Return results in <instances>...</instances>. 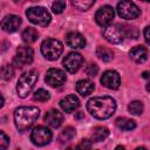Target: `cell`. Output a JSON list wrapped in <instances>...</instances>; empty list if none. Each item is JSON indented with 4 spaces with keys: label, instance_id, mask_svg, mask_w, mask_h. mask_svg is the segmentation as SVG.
<instances>
[{
    "label": "cell",
    "instance_id": "6da1fadb",
    "mask_svg": "<svg viewBox=\"0 0 150 150\" xmlns=\"http://www.w3.org/2000/svg\"><path fill=\"white\" fill-rule=\"evenodd\" d=\"M87 110L98 120H107L116 110V101L110 96H96L87 102Z\"/></svg>",
    "mask_w": 150,
    "mask_h": 150
},
{
    "label": "cell",
    "instance_id": "7a4b0ae2",
    "mask_svg": "<svg viewBox=\"0 0 150 150\" xmlns=\"http://www.w3.org/2000/svg\"><path fill=\"white\" fill-rule=\"evenodd\" d=\"M40 110L38 107H19L14 110V123L20 132L28 130L38 120Z\"/></svg>",
    "mask_w": 150,
    "mask_h": 150
},
{
    "label": "cell",
    "instance_id": "3957f363",
    "mask_svg": "<svg viewBox=\"0 0 150 150\" xmlns=\"http://www.w3.org/2000/svg\"><path fill=\"white\" fill-rule=\"evenodd\" d=\"M39 79V74L36 70H28L26 73H23L19 80H18V84H16V93L19 95V97H27L28 94L32 91L34 84L36 83Z\"/></svg>",
    "mask_w": 150,
    "mask_h": 150
},
{
    "label": "cell",
    "instance_id": "277c9868",
    "mask_svg": "<svg viewBox=\"0 0 150 150\" xmlns=\"http://www.w3.org/2000/svg\"><path fill=\"white\" fill-rule=\"evenodd\" d=\"M63 52L62 43L56 39H47L41 43V53L42 55L50 61L57 60Z\"/></svg>",
    "mask_w": 150,
    "mask_h": 150
},
{
    "label": "cell",
    "instance_id": "5b68a950",
    "mask_svg": "<svg viewBox=\"0 0 150 150\" xmlns=\"http://www.w3.org/2000/svg\"><path fill=\"white\" fill-rule=\"evenodd\" d=\"M26 15L28 18V20L38 26H42L46 27L47 25H49L52 16L50 13L45 8V7H30L26 11Z\"/></svg>",
    "mask_w": 150,
    "mask_h": 150
},
{
    "label": "cell",
    "instance_id": "8992f818",
    "mask_svg": "<svg viewBox=\"0 0 150 150\" xmlns=\"http://www.w3.org/2000/svg\"><path fill=\"white\" fill-rule=\"evenodd\" d=\"M117 14L122 18V19H127V20H131V19H136L139 16L141 11L139 8L130 0H122L117 4Z\"/></svg>",
    "mask_w": 150,
    "mask_h": 150
},
{
    "label": "cell",
    "instance_id": "52a82bcc",
    "mask_svg": "<svg viewBox=\"0 0 150 150\" xmlns=\"http://www.w3.org/2000/svg\"><path fill=\"white\" fill-rule=\"evenodd\" d=\"M52 131L43 127V125H38L32 130L30 134V141L33 144L38 145V146H43L46 144H48L52 141Z\"/></svg>",
    "mask_w": 150,
    "mask_h": 150
},
{
    "label": "cell",
    "instance_id": "ba28073f",
    "mask_svg": "<svg viewBox=\"0 0 150 150\" xmlns=\"http://www.w3.org/2000/svg\"><path fill=\"white\" fill-rule=\"evenodd\" d=\"M103 36L108 42L116 45V43H121L125 35H124L123 27L121 25H111L104 28Z\"/></svg>",
    "mask_w": 150,
    "mask_h": 150
},
{
    "label": "cell",
    "instance_id": "9c48e42d",
    "mask_svg": "<svg viewBox=\"0 0 150 150\" xmlns=\"http://www.w3.org/2000/svg\"><path fill=\"white\" fill-rule=\"evenodd\" d=\"M33 49L27 46H21L16 49L15 56H14V63L18 67H23L27 64H30L33 62Z\"/></svg>",
    "mask_w": 150,
    "mask_h": 150
},
{
    "label": "cell",
    "instance_id": "30bf717a",
    "mask_svg": "<svg viewBox=\"0 0 150 150\" xmlns=\"http://www.w3.org/2000/svg\"><path fill=\"white\" fill-rule=\"evenodd\" d=\"M45 81L50 87H60L66 82V73L57 68H50L46 74Z\"/></svg>",
    "mask_w": 150,
    "mask_h": 150
},
{
    "label": "cell",
    "instance_id": "8fae6325",
    "mask_svg": "<svg viewBox=\"0 0 150 150\" xmlns=\"http://www.w3.org/2000/svg\"><path fill=\"white\" fill-rule=\"evenodd\" d=\"M83 62V57L81 56V54L71 52L69 53L64 59H63V67L69 71V73H76L80 67L82 66Z\"/></svg>",
    "mask_w": 150,
    "mask_h": 150
},
{
    "label": "cell",
    "instance_id": "7c38bea8",
    "mask_svg": "<svg viewBox=\"0 0 150 150\" xmlns=\"http://www.w3.org/2000/svg\"><path fill=\"white\" fill-rule=\"evenodd\" d=\"M114 15H115V12H114L112 7L107 5V6L101 7V8L96 12V14H95V20H96V22H97L100 26L107 27V26H109V25L111 23V21H112V19H114Z\"/></svg>",
    "mask_w": 150,
    "mask_h": 150
},
{
    "label": "cell",
    "instance_id": "4fadbf2b",
    "mask_svg": "<svg viewBox=\"0 0 150 150\" xmlns=\"http://www.w3.org/2000/svg\"><path fill=\"white\" fill-rule=\"evenodd\" d=\"M101 83L108 89H118L121 84V77L116 70H107L101 77Z\"/></svg>",
    "mask_w": 150,
    "mask_h": 150
},
{
    "label": "cell",
    "instance_id": "5bb4252c",
    "mask_svg": "<svg viewBox=\"0 0 150 150\" xmlns=\"http://www.w3.org/2000/svg\"><path fill=\"white\" fill-rule=\"evenodd\" d=\"M20 25H21V18L18 15H14V14H9V15L5 16L1 21V28L8 33H13V32L18 30Z\"/></svg>",
    "mask_w": 150,
    "mask_h": 150
},
{
    "label": "cell",
    "instance_id": "9a60e30c",
    "mask_svg": "<svg viewBox=\"0 0 150 150\" xmlns=\"http://www.w3.org/2000/svg\"><path fill=\"white\" fill-rule=\"evenodd\" d=\"M66 43L70 48H83L86 46V39L77 32H70L66 35Z\"/></svg>",
    "mask_w": 150,
    "mask_h": 150
},
{
    "label": "cell",
    "instance_id": "2e32d148",
    "mask_svg": "<svg viewBox=\"0 0 150 150\" xmlns=\"http://www.w3.org/2000/svg\"><path fill=\"white\" fill-rule=\"evenodd\" d=\"M62 121H63V116L56 109H50L45 115V122L52 128H59L62 124Z\"/></svg>",
    "mask_w": 150,
    "mask_h": 150
},
{
    "label": "cell",
    "instance_id": "e0dca14e",
    "mask_svg": "<svg viewBox=\"0 0 150 150\" xmlns=\"http://www.w3.org/2000/svg\"><path fill=\"white\" fill-rule=\"evenodd\" d=\"M80 101L75 95H67L60 101V107L64 112H71L79 108Z\"/></svg>",
    "mask_w": 150,
    "mask_h": 150
},
{
    "label": "cell",
    "instance_id": "ac0fdd59",
    "mask_svg": "<svg viewBox=\"0 0 150 150\" xmlns=\"http://www.w3.org/2000/svg\"><path fill=\"white\" fill-rule=\"evenodd\" d=\"M129 56L136 63H143L148 59V50L143 46H136L129 52Z\"/></svg>",
    "mask_w": 150,
    "mask_h": 150
},
{
    "label": "cell",
    "instance_id": "d6986e66",
    "mask_svg": "<svg viewBox=\"0 0 150 150\" xmlns=\"http://www.w3.org/2000/svg\"><path fill=\"white\" fill-rule=\"evenodd\" d=\"M94 83L90 80H80L76 82V91L81 96H88L94 91Z\"/></svg>",
    "mask_w": 150,
    "mask_h": 150
},
{
    "label": "cell",
    "instance_id": "ffe728a7",
    "mask_svg": "<svg viewBox=\"0 0 150 150\" xmlns=\"http://www.w3.org/2000/svg\"><path fill=\"white\" fill-rule=\"evenodd\" d=\"M115 124L118 129L121 130H124V131H129V130H132L136 128V122L134 120H130V118H127V117H120L115 121Z\"/></svg>",
    "mask_w": 150,
    "mask_h": 150
},
{
    "label": "cell",
    "instance_id": "44dd1931",
    "mask_svg": "<svg viewBox=\"0 0 150 150\" xmlns=\"http://www.w3.org/2000/svg\"><path fill=\"white\" fill-rule=\"evenodd\" d=\"M109 136V130L105 127H96L93 130L91 142H101L104 141Z\"/></svg>",
    "mask_w": 150,
    "mask_h": 150
},
{
    "label": "cell",
    "instance_id": "7402d4cb",
    "mask_svg": "<svg viewBox=\"0 0 150 150\" xmlns=\"http://www.w3.org/2000/svg\"><path fill=\"white\" fill-rule=\"evenodd\" d=\"M38 36H39L38 30H36L35 28H33V27H27V28L22 32V34H21V38H22V40H23L26 43L35 42V41L38 40Z\"/></svg>",
    "mask_w": 150,
    "mask_h": 150
},
{
    "label": "cell",
    "instance_id": "603a6c76",
    "mask_svg": "<svg viewBox=\"0 0 150 150\" xmlns=\"http://www.w3.org/2000/svg\"><path fill=\"white\" fill-rule=\"evenodd\" d=\"M75 129L73 127H66L59 135V141L60 143H67V142H70L74 136H75Z\"/></svg>",
    "mask_w": 150,
    "mask_h": 150
},
{
    "label": "cell",
    "instance_id": "cb8c5ba5",
    "mask_svg": "<svg viewBox=\"0 0 150 150\" xmlns=\"http://www.w3.org/2000/svg\"><path fill=\"white\" fill-rule=\"evenodd\" d=\"M96 55L98 56V59H101L104 62H109L114 59V52L109 48H105V47H97Z\"/></svg>",
    "mask_w": 150,
    "mask_h": 150
},
{
    "label": "cell",
    "instance_id": "d4e9b609",
    "mask_svg": "<svg viewBox=\"0 0 150 150\" xmlns=\"http://www.w3.org/2000/svg\"><path fill=\"white\" fill-rule=\"evenodd\" d=\"M70 1H71V5L76 9H80V11L89 9L95 2V0H70Z\"/></svg>",
    "mask_w": 150,
    "mask_h": 150
},
{
    "label": "cell",
    "instance_id": "484cf974",
    "mask_svg": "<svg viewBox=\"0 0 150 150\" xmlns=\"http://www.w3.org/2000/svg\"><path fill=\"white\" fill-rule=\"evenodd\" d=\"M143 109H144V105L141 101H132L128 105V110L132 115H141L143 112Z\"/></svg>",
    "mask_w": 150,
    "mask_h": 150
},
{
    "label": "cell",
    "instance_id": "4316f807",
    "mask_svg": "<svg viewBox=\"0 0 150 150\" xmlns=\"http://www.w3.org/2000/svg\"><path fill=\"white\" fill-rule=\"evenodd\" d=\"M13 74H14V69L11 64H5L1 67V79L5 80V81H8L13 77Z\"/></svg>",
    "mask_w": 150,
    "mask_h": 150
},
{
    "label": "cell",
    "instance_id": "83f0119b",
    "mask_svg": "<svg viewBox=\"0 0 150 150\" xmlns=\"http://www.w3.org/2000/svg\"><path fill=\"white\" fill-rule=\"evenodd\" d=\"M33 97H34V100L35 101H40V102H45V101H47V100H49V97H50V94L47 91V90H45V89H38L36 91H34V94H33Z\"/></svg>",
    "mask_w": 150,
    "mask_h": 150
},
{
    "label": "cell",
    "instance_id": "f1b7e54d",
    "mask_svg": "<svg viewBox=\"0 0 150 150\" xmlns=\"http://www.w3.org/2000/svg\"><path fill=\"white\" fill-rule=\"evenodd\" d=\"M123 30H124V35L127 38H130V39H137L138 36V30L136 29V27H131V26H127V25H123Z\"/></svg>",
    "mask_w": 150,
    "mask_h": 150
},
{
    "label": "cell",
    "instance_id": "f546056e",
    "mask_svg": "<svg viewBox=\"0 0 150 150\" xmlns=\"http://www.w3.org/2000/svg\"><path fill=\"white\" fill-rule=\"evenodd\" d=\"M66 8V1L64 0H55L52 5V9L55 14H60Z\"/></svg>",
    "mask_w": 150,
    "mask_h": 150
},
{
    "label": "cell",
    "instance_id": "4dcf8cb0",
    "mask_svg": "<svg viewBox=\"0 0 150 150\" xmlns=\"http://www.w3.org/2000/svg\"><path fill=\"white\" fill-rule=\"evenodd\" d=\"M86 73H87V75L94 77V76H96L97 73H98V67H97L95 63H90V64L86 68Z\"/></svg>",
    "mask_w": 150,
    "mask_h": 150
},
{
    "label": "cell",
    "instance_id": "1f68e13d",
    "mask_svg": "<svg viewBox=\"0 0 150 150\" xmlns=\"http://www.w3.org/2000/svg\"><path fill=\"white\" fill-rule=\"evenodd\" d=\"M8 144H9V137L4 131H0V149H6Z\"/></svg>",
    "mask_w": 150,
    "mask_h": 150
},
{
    "label": "cell",
    "instance_id": "d6a6232c",
    "mask_svg": "<svg viewBox=\"0 0 150 150\" xmlns=\"http://www.w3.org/2000/svg\"><path fill=\"white\" fill-rule=\"evenodd\" d=\"M91 146V141L89 139H82V142L77 145V148H90Z\"/></svg>",
    "mask_w": 150,
    "mask_h": 150
},
{
    "label": "cell",
    "instance_id": "836d02e7",
    "mask_svg": "<svg viewBox=\"0 0 150 150\" xmlns=\"http://www.w3.org/2000/svg\"><path fill=\"white\" fill-rule=\"evenodd\" d=\"M144 38H145V41L150 45V26H148L144 29Z\"/></svg>",
    "mask_w": 150,
    "mask_h": 150
},
{
    "label": "cell",
    "instance_id": "e575fe53",
    "mask_svg": "<svg viewBox=\"0 0 150 150\" xmlns=\"http://www.w3.org/2000/svg\"><path fill=\"white\" fill-rule=\"evenodd\" d=\"M142 76H143L144 79H146V80H150V71H144V73L142 74Z\"/></svg>",
    "mask_w": 150,
    "mask_h": 150
},
{
    "label": "cell",
    "instance_id": "d590c367",
    "mask_svg": "<svg viewBox=\"0 0 150 150\" xmlns=\"http://www.w3.org/2000/svg\"><path fill=\"white\" fill-rule=\"evenodd\" d=\"M145 88H146V90H148V91H150V82L146 84V87H145Z\"/></svg>",
    "mask_w": 150,
    "mask_h": 150
},
{
    "label": "cell",
    "instance_id": "8d00e7d4",
    "mask_svg": "<svg viewBox=\"0 0 150 150\" xmlns=\"http://www.w3.org/2000/svg\"><path fill=\"white\" fill-rule=\"evenodd\" d=\"M141 1H145V2H150V0H141Z\"/></svg>",
    "mask_w": 150,
    "mask_h": 150
},
{
    "label": "cell",
    "instance_id": "74e56055",
    "mask_svg": "<svg viewBox=\"0 0 150 150\" xmlns=\"http://www.w3.org/2000/svg\"><path fill=\"white\" fill-rule=\"evenodd\" d=\"M15 2H19V1H23V0H14Z\"/></svg>",
    "mask_w": 150,
    "mask_h": 150
}]
</instances>
